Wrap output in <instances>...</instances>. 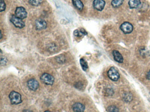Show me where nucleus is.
Here are the masks:
<instances>
[{
  "label": "nucleus",
  "mask_w": 150,
  "mask_h": 112,
  "mask_svg": "<svg viewBox=\"0 0 150 112\" xmlns=\"http://www.w3.org/2000/svg\"><path fill=\"white\" fill-rule=\"evenodd\" d=\"M10 102L13 105H17L22 102V97L19 92L13 91L10 92L9 95Z\"/></svg>",
  "instance_id": "nucleus-1"
},
{
  "label": "nucleus",
  "mask_w": 150,
  "mask_h": 112,
  "mask_svg": "<svg viewBox=\"0 0 150 112\" xmlns=\"http://www.w3.org/2000/svg\"><path fill=\"white\" fill-rule=\"evenodd\" d=\"M41 81L47 85H53L54 82V78L48 73H44L40 78Z\"/></svg>",
  "instance_id": "nucleus-2"
},
{
  "label": "nucleus",
  "mask_w": 150,
  "mask_h": 112,
  "mask_svg": "<svg viewBox=\"0 0 150 112\" xmlns=\"http://www.w3.org/2000/svg\"><path fill=\"white\" fill-rule=\"evenodd\" d=\"M10 21L17 28L22 29L25 26V23L22 19L16 16L15 15L12 16L10 18Z\"/></svg>",
  "instance_id": "nucleus-3"
},
{
  "label": "nucleus",
  "mask_w": 150,
  "mask_h": 112,
  "mask_svg": "<svg viewBox=\"0 0 150 112\" xmlns=\"http://www.w3.org/2000/svg\"><path fill=\"white\" fill-rule=\"evenodd\" d=\"M107 74L109 78L113 81H117L120 77L119 73L114 67L110 68Z\"/></svg>",
  "instance_id": "nucleus-4"
},
{
  "label": "nucleus",
  "mask_w": 150,
  "mask_h": 112,
  "mask_svg": "<svg viewBox=\"0 0 150 112\" xmlns=\"http://www.w3.org/2000/svg\"><path fill=\"white\" fill-rule=\"evenodd\" d=\"M15 16L21 19L26 18L27 16V13L26 9L23 7H19L16 8L15 11Z\"/></svg>",
  "instance_id": "nucleus-5"
},
{
  "label": "nucleus",
  "mask_w": 150,
  "mask_h": 112,
  "mask_svg": "<svg viewBox=\"0 0 150 112\" xmlns=\"http://www.w3.org/2000/svg\"><path fill=\"white\" fill-rule=\"evenodd\" d=\"M120 29L125 34H129L132 33L133 30V26L128 22H125L121 25Z\"/></svg>",
  "instance_id": "nucleus-6"
},
{
  "label": "nucleus",
  "mask_w": 150,
  "mask_h": 112,
  "mask_svg": "<svg viewBox=\"0 0 150 112\" xmlns=\"http://www.w3.org/2000/svg\"><path fill=\"white\" fill-rule=\"evenodd\" d=\"M27 85L29 89L33 91H35L39 88V83L35 79H30L27 81Z\"/></svg>",
  "instance_id": "nucleus-7"
},
{
  "label": "nucleus",
  "mask_w": 150,
  "mask_h": 112,
  "mask_svg": "<svg viewBox=\"0 0 150 112\" xmlns=\"http://www.w3.org/2000/svg\"><path fill=\"white\" fill-rule=\"evenodd\" d=\"M105 2L104 0H94L93 5L95 9L99 11H102L104 8Z\"/></svg>",
  "instance_id": "nucleus-8"
},
{
  "label": "nucleus",
  "mask_w": 150,
  "mask_h": 112,
  "mask_svg": "<svg viewBox=\"0 0 150 112\" xmlns=\"http://www.w3.org/2000/svg\"><path fill=\"white\" fill-rule=\"evenodd\" d=\"M35 27L37 30H41L45 29L47 27V23L44 19H37L35 22Z\"/></svg>",
  "instance_id": "nucleus-9"
},
{
  "label": "nucleus",
  "mask_w": 150,
  "mask_h": 112,
  "mask_svg": "<svg viewBox=\"0 0 150 112\" xmlns=\"http://www.w3.org/2000/svg\"><path fill=\"white\" fill-rule=\"evenodd\" d=\"M72 109L75 112H83L85 109V106L80 102H76L72 106Z\"/></svg>",
  "instance_id": "nucleus-10"
},
{
  "label": "nucleus",
  "mask_w": 150,
  "mask_h": 112,
  "mask_svg": "<svg viewBox=\"0 0 150 112\" xmlns=\"http://www.w3.org/2000/svg\"><path fill=\"white\" fill-rule=\"evenodd\" d=\"M113 55L114 60L119 63H122L123 62V57L122 54L117 51H113Z\"/></svg>",
  "instance_id": "nucleus-11"
},
{
  "label": "nucleus",
  "mask_w": 150,
  "mask_h": 112,
  "mask_svg": "<svg viewBox=\"0 0 150 112\" xmlns=\"http://www.w3.org/2000/svg\"><path fill=\"white\" fill-rule=\"evenodd\" d=\"M141 4L140 0H129V5L131 8H138Z\"/></svg>",
  "instance_id": "nucleus-12"
},
{
  "label": "nucleus",
  "mask_w": 150,
  "mask_h": 112,
  "mask_svg": "<svg viewBox=\"0 0 150 112\" xmlns=\"http://www.w3.org/2000/svg\"><path fill=\"white\" fill-rule=\"evenodd\" d=\"M74 6L79 11L83 10L84 5L81 0H72Z\"/></svg>",
  "instance_id": "nucleus-13"
},
{
  "label": "nucleus",
  "mask_w": 150,
  "mask_h": 112,
  "mask_svg": "<svg viewBox=\"0 0 150 112\" xmlns=\"http://www.w3.org/2000/svg\"><path fill=\"white\" fill-rule=\"evenodd\" d=\"M74 34L75 36L81 37L82 36H85L87 34V33L86 32L85 29H80V30H78L77 29L75 30L74 32Z\"/></svg>",
  "instance_id": "nucleus-14"
},
{
  "label": "nucleus",
  "mask_w": 150,
  "mask_h": 112,
  "mask_svg": "<svg viewBox=\"0 0 150 112\" xmlns=\"http://www.w3.org/2000/svg\"><path fill=\"white\" fill-rule=\"evenodd\" d=\"M123 1V0H112L111 5L113 7L117 8L121 6L122 5Z\"/></svg>",
  "instance_id": "nucleus-15"
},
{
  "label": "nucleus",
  "mask_w": 150,
  "mask_h": 112,
  "mask_svg": "<svg viewBox=\"0 0 150 112\" xmlns=\"http://www.w3.org/2000/svg\"><path fill=\"white\" fill-rule=\"evenodd\" d=\"M80 62L81 67L83 70V71H86L88 69V67L87 63L86 61V60H84L83 58H82L80 59Z\"/></svg>",
  "instance_id": "nucleus-16"
},
{
  "label": "nucleus",
  "mask_w": 150,
  "mask_h": 112,
  "mask_svg": "<svg viewBox=\"0 0 150 112\" xmlns=\"http://www.w3.org/2000/svg\"><path fill=\"white\" fill-rule=\"evenodd\" d=\"M43 0H29V2L32 5L37 6L41 5Z\"/></svg>",
  "instance_id": "nucleus-17"
},
{
  "label": "nucleus",
  "mask_w": 150,
  "mask_h": 112,
  "mask_svg": "<svg viewBox=\"0 0 150 112\" xmlns=\"http://www.w3.org/2000/svg\"><path fill=\"white\" fill-rule=\"evenodd\" d=\"M107 110L108 112H119L118 109L115 106H111L108 107Z\"/></svg>",
  "instance_id": "nucleus-18"
},
{
  "label": "nucleus",
  "mask_w": 150,
  "mask_h": 112,
  "mask_svg": "<svg viewBox=\"0 0 150 112\" xmlns=\"http://www.w3.org/2000/svg\"><path fill=\"white\" fill-rule=\"evenodd\" d=\"M0 5H0V7H1L0 11H1V12L5 11L6 8V4L4 0H1L0 1Z\"/></svg>",
  "instance_id": "nucleus-19"
},
{
  "label": "nucleus",
  "mask_w": 150,
  "mask_h": 112,
  "mask_svg": "<svg viewBox=\"0 0 150 112\" xmlns=\"http://www.w3.org/2000/svg\"><path fill=\"white\" fill-rule=\"evenodd\" d=\"M7 60L6 58L5 57H1V65H4L6 64Z\"/></svg>",
  "instance_id": "nucleus-20"
},
{
  "label": "nucleus",
  "mask_w": 150,
  "mask_h": 112,
  "mask_svg": "<svg viewBox=\"0 0 150 112\" xmlns=\"http://www.w3.org/2000/svg\"><path fill=\"white\" fill-rule=\"evenodd\" d=\"M57 61H59V63H64L65 61V58L64 57H58V58Z\"/></svg>",
  "instance_id": "nucleus-21"
},
{
  "label": "nucleus",
  "mask_w": 150,
  "mask_h": 112,
  "mask_svg": "<svg viewBox=\"0 0 150 112\" xmlns=\"http://www.w3.org/2000/svg\"><path fill=\"white\" fill-rule=\"evenodd\" d=\"M147 78L148 80H150V70L148 72L147 74Z\"/></svg>",
  "instance_id": "nucleus-22"
},
{
  "label": "nucleus",
  "mask_w": 150,
  "mask_h": 112,
  "mask_svg": "<svg viewBox=\"0 0 150 112\" xmlns=\"http://www.w3.org/2000/svg\"><path fill=\"white\" fill-rule=\"evenodd\" d=\"M23 112H32V111L30 110H28V109H26V110H24L23 111Z\"/></svg>",
  "instance_id": "nucleus-23"
},
{
  "label": "nucleus",
  "mask_w": 150,
  "mask_h": 112,
  "mask_svg": "<svg viewBox=\"0 0 150 112\" xmlns=\"http://www.w3.org/2000/svg\"><path fill=\"white\" fill-rule=\"evenodd\" d=\"M45 112H51V111H48V110H47V111H45Z\"/></svg>",
  "instance_id": "nucleus-24"
}]
</instances>
